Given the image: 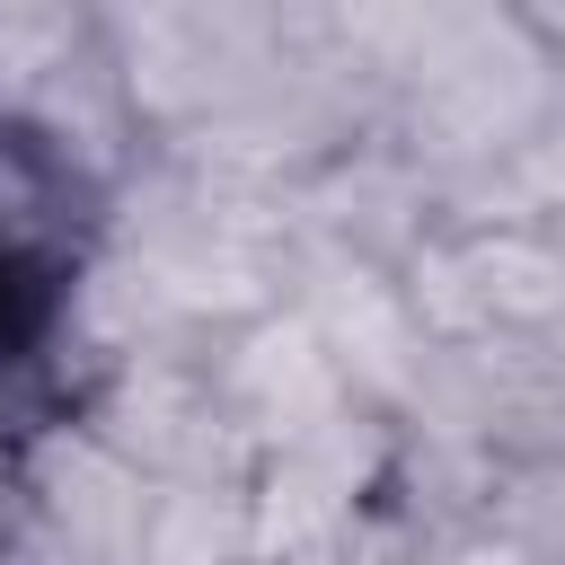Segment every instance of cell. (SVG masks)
Here are the masks:
<instances>
[{"label": "cell", "mask_w": 565, "mask_h": 565, "mask_svg": "<svg viewBox=\"0 0 565 565\" xmlns=\"http://www.w3.org/2000/svg\"><path fill=\"white\" fill-rule=\"evenodd\" d=\"M71 300V177L62 159L0 124V380L26 371Z\"/></svg>", "instance_id": "obj_1"}]
</instances>
